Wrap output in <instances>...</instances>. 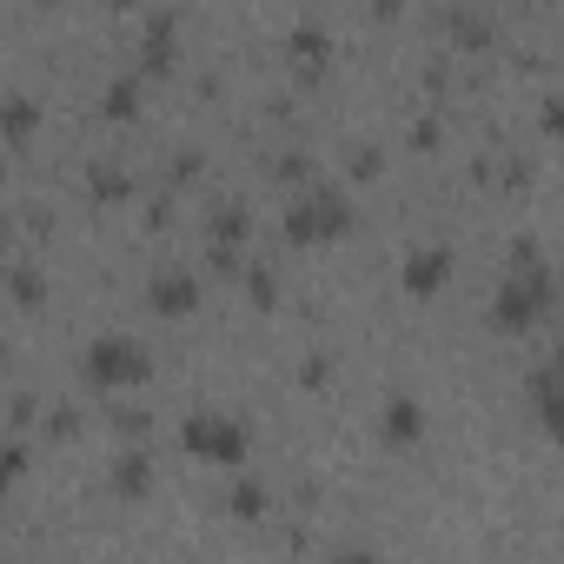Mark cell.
I'll return each instance as SVG.
<instances>
[{"label": "cell", "instance_id": "30bf717a", "mask_svg": "<svg viewBox=\"0 0 564 564\" xmlns=\"http://www.w3.org/2000/svg\"><path fill=\"white\" fill-rule=\"evenodd\" d=\"M21 471H28V452H21V445H0V491H8Z\"/></svg>", "mask_w": 564, "mask_h": 564}, {"label": "cell", "instance_id": "8992f818", "mask_svg": "<svg viewBox=\"0 0 564 564\" xmlns=\"http://www.w3.org/2000/svg\"><path fill=\"white\" fill-rule=\"evenodd\" d=\"M445 272H452V252H445V246H425V252H412V259H405V293L432 300V293L445 286Z\"/></svg>", "mask_w": 564, "mask_h": 564}, {"label": "cell", "instance_id": "3957f363", "mask_svg": "<svg viewBox=\"0 0 564 564\" xmlns=\"http://www.w3.org/2000/svg\"><path fill=\"white\" fill-rule=\"evenodd\" d=\"M544 313H551V272H544L538 259H524V272L498 286L491 326H505V333H524V326H538Z\"/></svg>", "mask_w": 564, "mask_h": 564}, {"label": "cell", "instance_id": "7c38bea8", "mask_svg": "<svg viewBox=\"0 0 564 564\" xmlns=\"http://www.w3.org/2000/svg\"><path fill=\"white\" fill-rule=\"evenodd\" d=\"M531 412L551 425V372H538V379H531Z\"/></svg>", "mask_w": 564, "mask_h": 564}, {"label": "cell", "instance_id": "5b68a950", "mask_svg": "<svg viewBox=\"0 0 564 564\" xmlns=\"http://www.w3.org/2000/svg\"><path fill=\"white\" fill-rule=\"evenodd\" d=\"M147 300H153L160 319H186L199 306V286H193V272H160L153 286H147Z\"/></svg>", "mask_w": 564, "mask_h": 564}, {"label": "cell", "instance_id": "8fae6325", "mask_svg": "<svg viewBox=\"0 0 564 564\" xmlns=\"http://www.w3.org/2000/svg\"><path fill=\"white\" fill-rule=\"evenodd\" d=\"M232 511H239V518H259V511H265V485H239V491H232Z\"/></svg>", "mask_w": 564, "mask_h": 564}, {"label": "cell", "instance_id": "6da1fadb", "mask_svg": "<svg viewBox=\"0 0 564 564\" xmlns=\"http://www.w3.org/2000/svg\"><path fill=\"white\" fill-rule=\"evenodd\" d=\"M80 372H87L94 392H133V386H147V346L127 339V333H100L80 352Z\"/></svg>", "mask_w": 564, "mask_h": 564}, {"label": "cell", "instance_id": "52a82bcc", "mask_svg": "<svg viewBox=\"0 0 564 564\" xmlns=\"http://www.w3.org/2000/svg\"><path fill=\"white\" fill-rule=\"evenodd\" d=\"M379 432H386V445H419V438H425V412H419V399H392Z\"/></svg>", "mask_w": 564, "mask_h": 564}, {"label": "cell", "instance_id": "277c9868", "mask_svg": "<svg viewBox=\"0 0 564 564\" xmlns=\"http://www.w3.org/2000/svg\"><path fill=\"white\" fill-rule=\"evenodd\" d=\"M346 219H352V213H346L333 193H306V199L286 213V232H293L300 246H313V239H333V232H346Z\"/></svg>", "mask_w": 564, "mask_h": 564}, {"label": "cell", "instance_id": "9c48e42d", "mask_svg": "<svg viewBox=\"0 0 564 564\" xmlns=\"http://www.w3.org/2000/svg\"><path fill=\"white\" fill-rule=\"evenodd\" d=\"M34 100H8V107H0V133H8V140H28L34 133Z\"/></svg>", "mask_w": 564, "mask_h": 564}, {"label": "cell", "instance_id": "ba28073f", "mask_svg": "<svg viewBox=\"0 0 564 564\" xmlns=\"http://www.w3.org/2000/svg\"><path fill=\"white\" fill-rule=\"evenodd\" d=\"M147 485H153V465H147L140 452H120V465H113V491H120V498H140Z\"/></svg>", "mask_w": 564, "mask_h": 564}, {"label": "cell", "instance_id": "7a4b0ae2", "mask_svg": "<svg viewBox=\"0 0 564 564\" xmlns=\"http://www.w3.org/2000/svg\"><path fill=\"white\" fill-rule=\"evenodd\" d=\"M180 445H186L199 465H219V471H232V465H246V452H252V432H246L232 412H193V419L180 425Z\"/></svg>", "mask_w": 564, "mask_h": 564}]
</instances>
